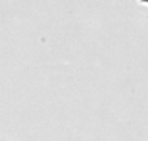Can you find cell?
I'll return each mask as SVG.
<instances>
[{
  "mask_svg": "<svg viewBox=\"0 0 148 141\" xmlns=\"http://www.w3.org/2000/svg\"><path fill=\"white\" fill-rule=\"evenodd\" d=\"M140 1L142 3H147V4H148V0H140Z\"/></svg>",
  "mask_w": 148,
  "mask_h": 141,
  "instance_id": "1",
  "label": "cell"
}]
</instances>
